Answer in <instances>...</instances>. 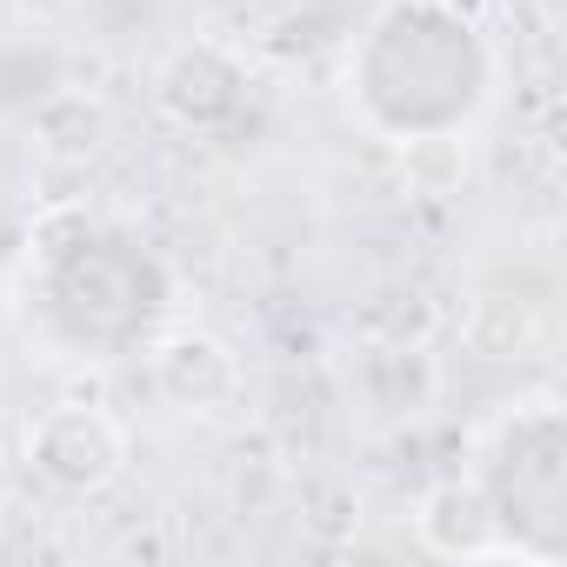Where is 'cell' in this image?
<instances>
[{
    "instance_id": "3957f363",
    "label": "cell",
    "mask_w": 567,
    "mask_h": 567,
    "mask_svg": "<svg viewBox=\"0 0 567 567\" xmlns=\"http://www.w3.org/2000/svg\"><path fill=\"white\" fill-rule=\"evenodd\" d=\"M147 374L154 388L181 408V414H214L220 401L240 394V361L227 354V341L200 334V328H174L147 348Z\"/></svg>"
},
{
    "instance_id": "277c9868",
    "label": "cell",
    "mask_w": 567,
    "mask_h": 567,
    "mask_svg": "<svg viewBox=\"0 0 567 567\" xmlns=\"http://www.w3.org/2000/svg\"><path fill=\"white\" fill-rule=\"evenodd\" d=\"M494 520H501V507L481 501L474 487H441V494L421 501V520H414V527H421V540H427L434 554H447V560H501V554H527L520 540H501Z\"/></svg>"
},
{
    "instance_id": "8992f818",
    "label": "cell",
    "mask_w": 567,
    "mask_h": 567,
    "mask_svg": "<svg viewBox=\"0 0 567 567\" xmlns=\"http://www.w3.org/2000/svg\"><path fill=\"white\" fill-rule=\"evenodd\" d=\"M461 334H467V348H474V354H487V361H520V354L534 348L540 321H534V308L487 295V301H474V315L461 321Z\"/></svg>"
},
{
    "instance_id": "5b68a950",
    "label": "cell",
    "mask_w": 567,
    "mask_h": 567,
    "mask_svg": "<svg viewBox=\"0 0 567 567\" xmlns=\"http://www.w3.org/2000/svg\"><path fill=\"white\" fill-rule=\"evenodd\" d=\"M240 74L214 54V48H187L167 74H161V101L174 107V121H187V127H214V121H227L234 107H240Z\"/></svg>"
},
{
    "instance_id": "7a4b0ae2",
    "label": "cell",
    "mask_w": 567,
    "mask_h": 567,
    "mask_svg": "<svg viewBox=\"0 0 567 567\" xmlns=\"http://www.w3.org/2000/svg\"><path fill=\"white\" fill-rule=\"evenodd\" d=\"M121 461H127V434L101 408H48L28 427V467L54 494H101L121 474Z\"/></svg>"
},
{
    "instance_id": "6da1fadb",
    "label": "cell",
    "mask_w": 567,
    "mask_h": 567,
    "mask_svg": "<svg viewBox=\"0 0 567 567\" xmlns=\"http://www.w3.org/2000/svg\"><path fill=\"white\" fill-rule=\"evenodd\" d=\"M414 87L408 101V141H441V134H467L481 121V107L494 101V48L481 41V28L447 8V0H388L374 14L368 41L348 61V94L361 107V121L381 134L388 107L401 101V87Z\"/></svg>"
}]
</instances>
